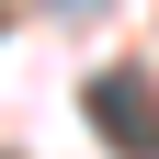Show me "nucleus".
Listing matches in <instances>:
<instances>
[{
	"mask_svg": "<svg viewBox=\"0 0 159 159\" xmlns=\"http://www.w3.org/2000/svg\"><path fill=\"white\" fill-rule=\"evenodd\" d=\"M80 114L102 125V148H125V159H159V80H148V68H102L91 91H80Z\"/></svg>",
	"mask_w": 159,
	"mask_h": 159,
	"instance_id": "1",
	"label": "nucleus"
}]
</instances>
